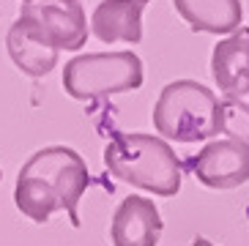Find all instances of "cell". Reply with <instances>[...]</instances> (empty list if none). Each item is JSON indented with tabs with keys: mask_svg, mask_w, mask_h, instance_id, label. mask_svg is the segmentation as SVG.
<instances>
[{
	"mask_svg": "<svg viewBox=\"0 0 249 246\" xmlns=\"http://www.w3.org/2000/svg\"><path fill=\"white\" fill-rule=\"evenodd\" d=\"M88 186L90 173L80 153L66 145H50L22 164L14 186V203L36 225H44L55 211H66L71 227H80L77 205Z\"/></svg>",
	"mask_w": 249,
	"mask_h": 246,
	"instance_id": "cell-1",
	"label": "cell"
},
{
	"mask_svg": "<svg viewBox=\"0 0 249 246\" xmlns=\"http://www.w3.org/2000/svg\"><path fill=\"white\" fill-rule=\"evenodd\" d=\"M104 167L118 181L151 192L159 197H176L181 192L183 164L161 137L142 131H118L104 145Z\"/></svg>",
	"mask_w": 249,
	"mask_h": 246,
	"instance_id": "cell-2",
	"label": "cell"
},
{
	"mask_svg": "<svg viewBox=\"0 0 249 246\" xmlns=\"http://www.w3.org/2000/svg\"><path fill=\"white\" fill-rule=\"evenodd\" d=\"M154 129L176 142H203L219 134V99L211 88L195 80H176L161 88L154 104Z\"/></svg>",
	"mask_w": 249,
	"mask_h": 246,
	"instance_id": "cell-3",
	"label": "cell"
},
{
	"mask_svg": "<svg viewBox=\"0 0 249 246\" xmlns=\"http://www.w3.org/2000/svg\"><path fill=\"white\" fill-rule=\"evenodd\" d=\"M145 71L140 55L124 52H88L63 66V90L71 99L90 102L142 88Z\"/></svg>",
	"mask_w": 249,
	"mask_h": 246,
	"instance_id": "cell-4",
	"label": "cell"
},
{
	"mask_svg": "<svg viewBox=\"0 0 249 246\" xmlns=\"http://www.w3.org/2000/svg\"><path fill=\"white\" fill-rule=\"evenodd\" d=\"M17 19L55 50L74 52L88 41V17L80 0H30Z\"/></svg>",
	"mask_w": 249,
	"mask_h": 246,
	"instance_id": "cell-5",
	"label": "cell"
},
{
	"mask_svg": "<svg viewBox=\"0 0 249 246\" xmlns=\"http://www.w3.org/2000/svg\"><path fill=\"white\" fill-rule=\"evenodd\" d=\"M186 167L208 189H235L249 181V142L233 137L213 140L189 156Z\"/></svg>",
	"mask_w": 249,
	"mask_h": 246,
	"instance_id": "cell-6",
	"label": "cell"
},
{
	"mask_svg": "<svg viewBox=\"0 0 249 246\" xmlns=\"http://www.w3.org/2000/svg\"><path fill=\"white\" fill-rule=\"evenodd\" d=\"M164 230L159 208L148 197H124L110 222L112 246H156Z\"/></svg>",
	"mask_w": 249,
	"mask_h": 246,
	"instance_id": "cell-7",
	"label": "cell"
},
{
	"mask_svg": "<svg viewBox=\"0 0 249 246\" xmlns=\"http://www.w3.org/2000/svg\"><path fill=\"white\" fill-rule=\"evenodd\" d=\"M211 77L230 99H244L249 93V28L241 25L213 47Z\"/></svg>",
	"mask_w": 249,
	"mask_h": 246,
	"instance_id": "cell-8",
	"label": "cell"
},
{
	"mask_svg": "<svg viewBox=\"0 0 249 246\" xmlns=\"http://www.w3.org/2000/svg\"><path fill=\"white\" fill-rule=\"evenodd\" d=\"M148 3L151 0H102L90 14V33L104 44H140Z\"/></svg>",
	"mask_w": 249,
	"mask_h": 246,
	"instance_id": "cell-9",
	"label": "cell"
},
{
	"mask_svg": "<svg viewBox=\"0 0 249 246\" xmlns=\"http://www.w3.org/2000/svg\"><path fill=\"white\" fill-rule=\"evenodd\" d=\"M173 6L195 33L230 36L244 22L241 0H173Z\"/></svg>",
	"mask_w": 249,
	"mask_h": 246,
	"instance_id": "cell-10",
	"label": "cell"
},
{
	"mask_svg": "<svg viewBox=\"0 0 249 246\" xmlns=\"http://www.w3.org/2000/svg\"><path fill=\"white\" fill-rule=\"evenodd\" d=\"M6 50H8V58L14 60V66L22 74H28V77H44V74H50L58 66V58H60V50H55L52 44L33 36L19 19L8 28Z\"/></svg>",
	"mask_w": 249,
	"mask_h": 246,
	"instance_id": "cell-11",
	"label": "cell"
},
{
	"mask_svg": "<svg viewBox=\"0 0 249 246\" xmlns=\"http://www.w3.org/2000/svg\"><path fill=\"white\" fill-rule=\"evenodd\" d=\"M216 129L225 131L227 137L249 142V104L244 99H230V96H225V102H219Z\"/></svg>",
	"mask_w": 249,
	"mask_h": 246,
	"instance_id": "cell-12",
	"label": "cell"
},
{
	"mask_svg": "<svg viewBox=\"0 0 249 246\" xmlns=\"http://www.w3.org/2000/svg\"><path fill=\"white\" fill-rule=\"evenodd\" d=\"M192 246H213V244H211L208 238H203V235H197V238L192 241Z\"/></svg>",
	"mask_w": 249,
	"mask_h": 246,
	"instance_id": "cell-13",
	"label": "cell"
},
{
	"mask_svg": "<svg viewBox=\"0 0 249 246\" xmlns=\"http://www.w3.org/2000/svg\"><path fill=\"white\" fill-rule=\"evenodd\" d=\"M0 181H3V173H0Z\"/></svg>",
	"mask_w": 249,
	"mask_h": 246,
	"instance_id": "cell-14",
	"label": "cell"
},
{
	"mask_svg": "<svg viewBox=\"0 0 249 246\" xmlns=\"http://www.w3.org/2000/svg\"><path fill=\"white\" fill-rule=\"evenodd\" d=\"M22 3H30V0H22Z\"/></svg>",
	"mask_w": 249,
	"mask_h": 246,
	"instance_id": "cell-15",
	"label": "cell"
}]
</instances>
